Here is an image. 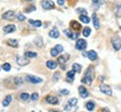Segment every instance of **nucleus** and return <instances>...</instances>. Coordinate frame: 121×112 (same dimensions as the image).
I'll return each mask as SVG.
<instances>
[{
  "mask_svg": "<svg viewBox=\"0 0 121 112\" xmlns=\"http://www.w3.org/2000/svg\"><path fill=\"white\" fill-rule=\"evenodd\" d=\"M93 78H94V74H93V67L90 66L89 69H87L86 73H85V76L82 78V81L81 82L83 84H86V85H91L92 82H93Z\"/></svg>",
  "mask_w": 121,
  "mask_h": 112,
  "instance_id": "obj_1",
  "label": "nucleus"
},
{
  "mask_svg": "<svg viewBox=\"0 0 121 112\" xmlns=\"http://www.w3.org/2000/svg\"><path fill=\"white\" fill-rule=\"evenodd\" d=\"M111 44L114 51H120L121 49V37L119 36H114L111 38Z\"/></svg>",
  "mask_w": 121,
  "mask_h": 112,
  "instance_id": "obj_2",
  "label": "nucleus"
},
{
  "mask_svg": "<svg viewBox=\"0 0 121 112\" xmlns=\"http://www.w3.org/2000/svg\"><path fill=\"white\" fill-rule=\"evenodd\" d=\"M15 60H16V63H17L18 65H20V66H25V65L29 64V58L26 57V56H17V57L15 58Z\"/></svg>",
  "mask_w": 121,
  "mask_h": 112,
  "instance_id": "obj_3",
  "label": "nucleus"
},
{
  "mask_svg": "<svg viewBox=\"0 0 121 112\" xmlns=\"http://www.w3.org/2000/svg\"><path fill=\"white\" fill-rule=\"evenodd\" d=\"M100 91L107 95H112V89H111L108 84H105V83L100 84Z\"/></svg>",
  "mask_w": 121,
  "mask_h": 112,
  "instance_id": "obj_4",
  "label": "nucleus"
},
{
  "mask_svg": "<svg viewBox=\"0 0 121 112\" xmlns=\"http://www.w3.org/2000/svg\"><path fill=\"white\" fill-rule=\"evenodd\" d=\"M26 81L27 82L31 83V84H39V83L43 82V78L34 76V75H27L26 76Z\"/></svg>",
  "mask_w": 121,
  "mask_h": 112,
  "instance_id": "obj_5",
  "label": "nucleus"
},
{
  "mask_svg": "<svg viewBox=\"0 0 121 112\" xmlns=\"http://www.w3.org/2000/svg\"><path fill=\"white\" fill-rule=\"evenodd\" d=\"M87 46V43L85 39H78L76 40V45H75V48L78 51H84Z\"/></svg>",
  "mask_w": 121,
  "mask_h": 112,
  "instance_id": "obj_6",
  "label": "nucleus"
},
{
  "mask_svg": "<svg viewBox=\"0 0 121 112\" xmlns=\"http://www.w3.org/2000/svg\"><path fill=\"white\" fill-rule=\"evenodd\" d=\"M45 100H46V102L48 104H52V105H56V104L60 103V99L55 95H47L45 98Z\"/></svg>",
  "mask_w": 121,
  "mask_h": 112,
  "instance_id": "obj_7",
  "label": "nucleus"
},
{
  "mask_svg": "<svg viewBox=\"0 0 121 112\" xmlns=\"http://www.w3.org/2000/svg\"><path fill=\"white\" fill-rule=\"evenodd\" d=\"M16 18V13L13 10H8L2 15V19L4 20H13Z\"/></svg>",
  "mask_w": 121,
  "mask_h": 112,
  "instance_id": "obj_8",
  "label": "nucleus"
},
{
  "mask_svg": "<svg viewBox=\"0 0 121 112\" xmlns=\"http://www.w3.org/2000/svg\"><path fill=\"white\" fill-rule=\"evenodd\" d=\"M54 6H55V4H54L53 1H49V0H43V1H42V7H43V9H45V10L53 9Z\"/></svg>",
  "mask_w": 121,
  "mask_h": 112,
  "instance_id": "obj_9",
  "label": "nucleus"
},
{
  "mask_svg": "<svg viewBox=\"0 0 121 112\" xmlns=\"http://www.w3.org/2000/svg\"><path fill=\"white\" fill-rule=\"evenodd\" d=\"M78 93H80V95H81V98H83V99H86L87 96H89V92H87L86 87H84L83 85H81L80 87H78Z\"/></svg>",
  "mask_w": 121,
  "mask_h": 112,
  "instance_id": "obj_10",
  "label": "nucleus"
},
{
  "mask_svg": "<svg viewBox=\"0 0 121 112\" xmlns=\"http://www.w3.org/2000/svg\"><path fill=\"white\" fill-rule=\"evenodd\" d=\"M69 60V54L60 55V57H58V60H57V63H58V64H60V65H64Z\"/></svg>",
  "mask_w": 121,
  "mask_h": 112,
  "instance_id": "obj_11",
  "label": "nucleus"
},
{
  "mask_svg": "<svg viewBox=\"0 0 121 112\" xmlns=\"http://www.w3.org/2000/svg\"><path fill=\"white\" fill-rule=\"evenodd\" d=\"M86 56L89 57V60H98V54H96V52H95V51H89V52L86 53Z\"/></svg>",
  "mask_w": 121,
  "mask_h": 112,
  "instance_id": "obj_12",
  "label": "nucleus"
},
{
  "mask_svg": "<svg viewBox=\"0 0 121 112\" xmlns=\"http://www.w3.org/2000/svg\"><path fill=\"white\" fill-rule=\"evenodd\" d=\"M16 30V26L15 25H7V26L4 27V31L6 34H10V33H13Z\"/></svg>",
  "mask_w": 121,
  "mask_h": 112,
  "instance_id": "obj_13",
  "label": "nucleus"
},
{
  "mask_svg": "<svg viewBox=\"0 0 121 112\" xmlns=\"http://www.w3.org/2000/svg\"><path fill=\"white\" fill-rule=\"evenodd\" d=\"M92 22H93V25H94L95 29H99L100 28V22H99V18L96 16V13H93L92 15Z\"/></svg>",
  "mask_w": 121,
  "mask_h": 112,
  "instance_id": "obj_14",
  "label": "nucleus"
},
{
  "mask_svg": "<svg viewBox=\"0 0 121 112\" xmlns=\"http://www.w3.org/2000/svg\"><path fill=\"white\" fill-rule=\"evenodd\" d=\"M49 37H52V38H58L60 37V30L57 29V28H53L49 31Z\"/></svg>",
  "mask_w": 121,
  "mask_h": 112,
  "instance_id": "obj_15",
  "label": "nucleus"
},
{
  "mask_svg": "<svg viewBox=\"0 0 121 112\" xmlns=\"http://www.w3.org/2000/svg\"><path fill=\"white\" fill-rule=\"evenodd\" d=\"M69 25H71V28H73V29L75 30V31H78V30L82 28V27H81V25H80V24H78V22H75V20H72Z\"/></svg>",
  "mask_w": 121,
  "mask_h": 112,
  "instance_id": "obj_16",
  "label": "nucleus"
},
{
  "mask_svg": "<svg viewBox=\"0 0 121 112\" xmlns=\"http://www.w3.org/2000/svg\"><path fill=\"white\" fill-rule=\"evenodd\" d=\"M46 66H47V69H55L57 67V63L54 62V60H47V62H46Z\"/></svg>",
  "mask_w": 121,
  "mask_h": 112,
  "instance_id": "obj_17",
  "label": "nucleus"
},
{
  "mask_svg": "<svg viewBox=\"0 0 121 112\" xmlns=\"http://www.w3.org/2000/svg\"><path fill=\"white\" fill-rule=\"evenodd\" d=\"M74 75H75V72H74L73 69H72V71H69L67 74H66V80H67L69 82H73L74 81Z\"/></svg>",
  "mask_w": 121,
  "mask_h": 112,
  "instance_id": "obj_18",
  "label": "nucleus"
},
{
  "mask_svg": "<svg viewBox=\"0 0 121 112\" xmlns=\"http://www.w3.org/2000/svg\"><path fill=\"white\" fill-rule=\"evenodd\" d=\"M65 35L67 36V37H69L71 39H76V37H78V34H73L71 30H67V29H65Z\"/></svg>",
  "mask_w": 121,
  "mask_h": 112,
  "instance_id": "obj_19",
  "label": "nucleus"
},
{
  "mask_svg": "<svg viewBox=\"0 0 121 112\" xmlns=\"http://www.w3.org/2000/svg\"><path fill=\"white\" fill-rule=\"evenodd\" d=\"M11 100H13V96H11V95H7V96L4 98V100L2 101V105H4V107H8L9 104H10V102H11Z\"/></svg>",
  "mask_w": 121,
  "mask_h": 112,
  "instance_id": "obj_20",
  "label": "nucleus"
},
{
  "mask_svg": "<svg viewBox=\"0 0 121 112\" xmlns=\"http://www.w3.org/2000/svg\"><path fill=\"white\" fill-rule=\"evenodd\" d=\"M85 108H86V110H89V111H93V110L95 109L94 102H92V101H89V102H86V103H85Z\"/></svg>",
  "mask_w": 121,
  "mask_h": 112,
  "instance_id": "obj_21",
  "label": "nucleus"
},
{
  "mask_svg": "<svg viewBox=\"0 0 121 112\" xmlns=\"http://www.w3.org/2000/svg\"><path fill=\"white\" fill-rule=\"evenodd\" d=\"M72 69H73L75 73H80V72L82 71V66L80 64H78V63H74V64L72 65Z\"/></svg>",
  "mask_w": 121,
  "mask_h": 112,
  "instance_id": "obj_22",
  "label": "nucleus"
},
{
  "mask_svg": "<svg viewBox=\"0 0 121 112\" xmlns=\"http://www.w3.org/2000/svg\"><path fill=\"white\" fill-rule=\"evenodd\" d=\"M7 44L9 46H11V47H15V48L18 47V40H16V39H8Z\"/></svg>",
  "mask_w": 121,
  "mask_h": 112,
  "instance_id": "obj_23",
  "label": "nucleus"
},
{
  "mask_svg": "<svg viewBox=\"0 0 121 112\" xmlns=\"http://www.w3.org/2000/svg\"><path fill=\"white\" fill-rule=\"evenodd\" d=\"M80 20H81V22H83V24H89V22H91V19L87 17V15H81V16H80Z\"/></svg>",
  "mask_w": 121,
  "mask_h": 112,
  "instance_id": "obj_24",
  "label": "nucleus"
},
{
  "mask_svg": "<svg viewBox=\"0 0 121 112\" xmlns=\"http://www.w3.org/2000/svg\"><path fill=\"white\" fill-rule=\"evenodd\" d=\"M13 86H19V85H22V83H24L22 82V78H13Z\"/></svg>",
  "mask_w": 121,
  "mask_h": 112,
  "instance_id": "obj_25",
  "label": "nucleus"
},
{
  "mask_svg": "<svg viewBox=\"0 0 121 112\" xmlns=\"http://www.w3.org/2000/svg\"><path fill=\"white\" fill-rule=\"evenodd\" d=\"M29 24L34 27H40L42 26V22H40V20H33V19H30Z\"/></svg>",
  "mask_w": 121,
  "mask_h": 112,
  "instance_id": "obj_26",
  "label": "nucleus"
},
{
  "mask_svg": "<svg viewBox=\"0 0 121 112\" xmlns=\"http://www.w3.org/2000/svg\"><path fill=\"white\" fill-rule=\"evenodd\" d=\"M25 56L28 57V58H35V57H37V53L36 52H26L25 53Z\"/></svg>",
  "mask_w": 121,
  "mask_h": 112,
  "instance_id": "obj_27",
  "label": "nucleus"
},
{
  "mask_svg": "<svg viewBox=\"0 0 121 112\" xmlns=\"http://www.w3.org/2000/svg\"><path fill=\"white\" fill-rule=\"evenodd\" d=\"M19 99L22 100V101H28L30 99V96L28 93H22V94L19 95Z\"/></svg>",
  "mask_w": 121,
  "mask_h": 112,
  "instance_id": "obj_28",
  "label": "nucleus"
},
{
  "mask_svg": "<svg viewBox=\"0 0 121 112\" xmlns=\"http://www.w3.org/2000/svg\"><path fill=\"white\" fill-rule=\"evenodd\" d=\"M34 43H35V45H36L37 47H42V46H43V40H42V38H40V37H38V38L35 39Z\"/></svg>",
  "mask_w": 121,
  "mask_h": 112,
  "instance_id": "obj_29",
  "label": "nucleus"
},
{
  "mask_svg": "<svg viewBox=\"0 0 121 112\" xmlns=\"http://www.w3.org/2000/svg\"><path fill=\"white\" fill-rule=\"evenodd\" d=\"M82 34H83V36H84V37H89V36H90V34H91V28H89V27L84 28V29H83V31H82Z\"/></svg>",
  "mask_w": 121,
  "mask_h": 112,
  "instance_id": "obj_30",
  "label": "nucleus"
},
{
  "mask_svg": "<svg viewBox=\"0 0 121 112\" xmlns=\"http://www.w3.org/2000/svg\"><path fill=\"white\" fill-rule=\"evenodd\" d=\"M1 67H2V69H4V71L9 72V71L11 69V65L9 64V63H4V64H2V66H1Z\"/></svg>",
  "mask_w": 121,
  "mask_h": 112,
  "instance_id": "obj_31",
  "label": "nucleus"
},
{
  "mask_svg": "<svg viewBox=\"0 0 121 112\" xmlns=\"http://www.w3.org/2000/svg\"><path fill=\"white\" fill-rule=\"evenodd\" d=\"M114 13H116V16H117V17H119V18L121 17V2L118 4V7L116 8V11H114Z\"/></svg>",
  "mask_w": 121,
  "mask_h": 112,
  "instance_id": "obj_32",
  "label": "nucleus"
},
{
  "mask_svg": "<svg viewBox=\"0 0 121 112\" xmlns=\"http://www.w3.org/2000/svg\"><path fill=\"white\" fill-rule=\"evenodd\" d=\"M69 104L71 107H74V105H76L78 104V99H75V98H72V99L69 100Z\"/></svg>",
  "mask_w": 121,
  "mask_h": 112,
  "instance_id": "obj_33",
  "label": "nucleus"
},
{
  "mask_svg": "<svg viewBox=\"0 0 121 112\" xmlns=\"http://www.w3.org/2000/svg\"><path fill=\"white\" fill-rule=\"evenodd\" d=\"M76 13H78L80 15H87V11L84 8H78L76 9Z\"/></svg>",
  "mask_w": 121,
  "mask_h": 112,
  "instance_id": "obj_34",
  "label": "nucleus"
},
{
  "mask_svg": "<svg viewBox=\"0 0 121 112\" xmlns=\"http://www.w3.org/2000/svg\"><path fill=\"white\" fill-rule=\"evenodd\" d=\"M58 54H60V53L57 52V49L55 47L51 49V55H52L53 57H56V56H58Z\"/></svg>",
  "mask_w": 121,
  "mask_h": 112,
  "instance_id": "obj_35",
  "label": "nucleus"
},
{
  "mask_svg": "<svg viewBox=\"0 0 121 112\" xmlns=\"http://www.w3.org/2000/svg\"><path fill=\"white\" fill-rule=\"evenodd\" d=\"M16 18H17V20L18 22H24L26 18H25V16L22 15V13H18L17 16H16Z\"/></svg>",
  "mask_w": 121,
  "mask_h": 112,
  "instance_id": "obj_36",
  "label": "nucleus"
},
{
  "mask_svg": "<svg viewBox=\"0 0 121 112\" xmlns=\"http://www.w3.org/2000/svg\"><path fill=\"white\" fill-rule=\"evenodd\" d=\"M38 98H39L38 93H33V94H31V96H30V99L33 100V101H37V100H38Z\"/></svg>",
  "mask_w": 121,
  "mask_h": 112,
  "instance_id": "obj_37",
  "label": "nucleus"
},
{
  "mask_svg": "<svg viewBox=\"0 0 121 112\" xmlns=\"http://www.w3.org/2000/svg\"><path fill=\"white\" fill-rule=\"evenodd\" d=\"M55 48L57 49V52H58V53H62L63 51H64L63 46H62V45H60V44H58V45H56V46H55Z\"/></svg>",
  "mask_w": 121,
  "mask_h": 112,
  "instance_id": "obj_38",
  "label": "nucleus"
},
{
  "mask_svg": "<svg viewBox=\"0 0 121 112\" xmlns=\"http://www.w3.org/2000/svg\"><path fill=\"white\" fill-rule=\"evenodd\" d=\"M34 10H36V7H35V6H30V7L26 8V13H31V11H34Z\"/></svg>",
  "mask_w": 121,
  "mask_h": 112,
  "instance_id": "obj_39",
  "label": "nucleus"
},
{
  "mask_svg": "<svg viewBox=\"0 0 121 112\" xmlns=\"http://www.w3.org/2000/svg\"><path fill=\"white\" fill-rule=\"evenodd\" d=\"M60 93L62 95H69V90H66V89H63V90H60Z\"/></svg>",
  "mask_w": 121,
  "mask_h": 112,
  "instance_id": "obj_40",
  "label": "nucleus"
},
{
  "mask_svg": "<svg viewBox=\"0 0 121 112\" xmlns=\"http://www.w3.org/2000/svg\"><path fill=\"white\" fill-rule=\"evenodd\" d=\"M58 78H60V72H56V73L54 74V78H53V80H54V82H56Z\"/></svg>",
  "mask_w": 121,
  "mask_h": 112,
  "instance_id": "obj_41",
  "label": "nucleus"
},
{
  "mask_svg": "<svg viewBox=\"0 0 121 112\" xmlns=\"http://www.w3.org/2000/svg\"><path fill=\"white\" fill-rule=\"evenodd\" d=\"M65 2V0H57V4H60V6H63Z\"/></svg>",
  "mask_w": 121,
  "mask_h": 112,
  "instance_id": "obj_42",
  "label": "nucleus"
},
{
  "mask_svg": "<svg viewBox=\"0 0 121 112\" xmlns=\"http://www.w3.org/2000/svg\"><path fill=\"white\" fill-rule=\"evenodd\" d=\"M64 110H65V111H69V110H71V105H69V104H67V105L64 108Z\"/></svg>",
  "mask_w": 121,
  "mask_h": 112,
  "instance_id": "obj_43",
  "label": "nucleus"
},
{
  "mask_svg": "<svg viewBox=\"0 0 121 112\" xmlns=\"http://www.w3.org/2000/svg\"><path fill=\"white\" fill-rule=\"evenodd\" d=\"M120 30H121V26H120Z\"/></svg>",
  "mask_w": 121,
  "mask_h": 112,
  "instance_id": "obj_44",
  "label": "nucleus"
}]
</instances>
